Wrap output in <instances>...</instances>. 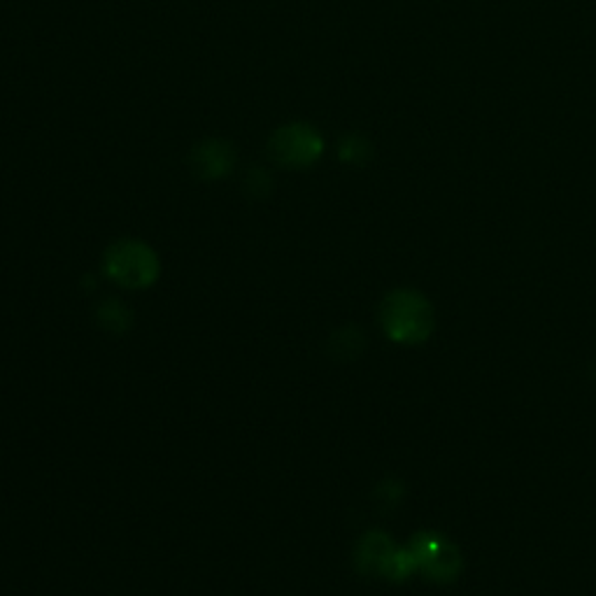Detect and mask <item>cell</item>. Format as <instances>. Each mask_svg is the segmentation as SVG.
Masks as SVG:
<instances>
[{
    "mask_svg": "<svg viewBox=\"0 0 596 596\" xmlns=\"http://www.w3.org/2000/svg\"><path fill=\"white\" fill-rule=\"evenodd\" d=\"M382 324L396 343H422L432 333V308L415 291H394L382 306Z\"/></svg>",
    "mask_w": 596,
    "mask_h": 596,
    "instance_id": "obj_1",
    "label": "cell"
},
{
    "mask_svg": "<svg viewBox=\"0 0 596 596\" xmlns=\"http://www.w3.org/2000/svg\"><path fill=\"white\" fill-rule=\"evenodd\" d=\"M105 268L119 285L138 289L157 278L159 262L147 245L138 241H121L105 254Z\"/></svg>",
    "mask_w": 596,
    "mask_h": 596,
    "instance_id": "obj_2",
    "label": "cell"
},
{
    "mask_svg": "<svg viewBox=\"0 0 596 596\" xmlns=\"http://www.w3.org/2000/svg\"><path fill=\"white\" fill-rule=\"evenodd\" d=\"M270 157L287 168H308L324 152V140L308 124H289L273 134Z\"/></svg>",
    "mask_w": 596,
    "mask_h": 596,
    "instance_id": "obj_3",
    "label": "cell"
},
{
    "mask_svg": "<svg viewBox=\"0 0 596 596\" xmlns=\"http://www.w3.org/2000/svg\"><path fill=\"white\" fill-rule=\"evenodd\" d=\"M236 163V152L224 140H205L191 152V166L205 180H220L231 173Z\"/></svg>",
    "mask_w": 596,
    "mask_h": 596,
    "instance_id": "obj_4",
    "label": "cell"
},
{
    "mask_svg": "<svg viewBox=\"0 0 596 596\" xmlns=\"http://www.w3.org/2000/svg\"><path fill=\"white\" fill-rule=\"evenodd\" d=\"M340 159L361 166L371 159V145L361 136H350L340 142Z\"/></svg>",
    "mask_w": 596,
    "mask_h": 596,
    "instance_id": "obj_5",
    "label": "cell"
}]
</instances>
